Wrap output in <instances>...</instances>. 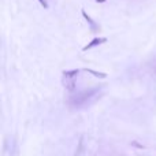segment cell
Listing matches in <instances>:
<instances>
[{"mask_svg":"<svg viewBox=\"0 0 156 156\" xmlns=\"http://www.w3.org/2000/svg\"><path fill=\"white\" fill-rule=\"evenodd\" d=\"M93 92H94V89H92V90H85V92H82L81 94H78L76 99L71 100V103H74L76 105L82 104V103H85V101H86V99H88L89 96H92V94H93Z\"/></svg>","mask_w":156,"mask_h":156,"instance_id":"6da1fadb","label":"cell"},{"mask_svg":"<svg viewBox=\"0 0 156 156\" xmlns=\"http://www.w3.org/2000/svg\"><path fill=\"white\" fill-rule=\"evenodd\" d=\"M105 41H107V38H105V37H97V38H93V40H92L90 43L88 44V45L83 47L82 51H88V49H92V48H94V47L100 45V44H104Z\"/></svg>","mask_w":156,"mask_h":156,"instance_id":"7a4b0ae2","label":"cell"},{"mask_svg":"<svg viewBox=\"0 0 156 156\" xmlns=\"http://www.w3.org/2000/svg\"><path fill=\"white\" fill-rule=\"evenodd\" d=\"M76 77H67V76H63V85L67 90L73 92L76 89V81H74Z\"/></svg>","mask_w":156,"mask_h":156,"instance_id":"3957f363","label":"cell"},{"mask_svg":"<svg viewBox=\"0 0 156 156\" xmlns=\"http://www.w3.org/2000/svg\"><path fill=\"white\" fill-rule=\"evenodd\" d=\"M82 15H83V18H85L86 21H88V23L90 25V27H92V32H97V30H99V26H97V25H96V22H94L93 19H92L90 16H89L88 14H86V11H85V10H82Z\"/></svg>","mask_w":156,"mask_h":156,"instance_id":"277c9868","label":"cell"},{"mask_svg":"<svg viewBox=\"0 0 156 156\" xmlns=\"http://www.w3.org/2000/svg\"><path fill=\"white\" fill-rule=\"evenodd\" d=\"M83 71H86V73L92 74V76H94L97 78H105V77H107V74H105V73H99V71H94V70H92V69H85Z\"/></svg>","mask_w":156,"mask_h":156,"instance_id":"5b68a950","label":"cell"},{"mask_svg":"<svg viewBox=\"0 0 156 156\" xmlns=\"http://www.w3.org/2000/svg\"><path fill=\"white\" fill-rule=\"evenodd\" d=\"M80 70H67V71H63V76H67V77H77Z\"/></svg>","mask_w":156,"mask_h":156,"instance_id":"8992f818","label":"cell"},{"mask_svg":"<svg viewBox=\"0 0 156 156\" xmlns=\"http://www.w3.org/2000/svg\"><path fill=\"white\" fill-rule=\"evenodd\" d=\"M38 2H40V3H41V5H43V7H44V8H48V3H47V2H45V0H38Z\"/></svg>","mask_w":156,"mask_h":156,"instance_id":"52a82bcc","label":"cell"},{"mask_svg":"<svg viewBox=\"0 0 156 156\" xmlns=\"http://www.w3.org/2000/svg\"><path fill=\"white\" fill-rule=\"evenodd\" d=\"M96 2H97V3H104L105 0H96Z\"/></svg>","mask_w":156,"mask_h":156,"instance_id":"ba28073f","label":"cell"}]
</instances>
